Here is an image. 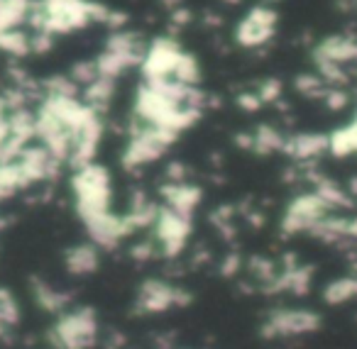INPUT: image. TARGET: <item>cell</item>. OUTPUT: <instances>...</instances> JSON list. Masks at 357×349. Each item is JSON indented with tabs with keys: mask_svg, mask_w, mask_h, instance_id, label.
Returning <instances> with one entry per match:
<instances>
[{
	"mask_svg": "<svg viewBox=\"0 0 357 349\" xmlns=\"http://www.w3.org/2000/svg\"><path fill=\"white\" fill-rule=\"evenodd\" d=\"M125 22L123 13L105 8L93 0H35L30 15L32 32L42 35H71L91 25H108L120 30Z\"/></svg>",
	"mask_w": 357,
	"mask_h": 349,
	"instance_id": "obj_1",
	"label": "cell"
},
{
	"mask_svg": "<svg viewBox=\"0 0 357 349\" xmlns=\"http://www.w3.org/2000/svg\"><path fill=\"white\" fill-rule=\"evenodd\" d=\"M71 196H74L76 215L84 225L108 215L110 203H113V183L110 173L100 164H86L76 169L71 176Z\"/></svg>",
	"mask_w": 357,
	"mask_h": 349,
	"instance_id": "obj_2",
	"label": "cell"
},
{
	"mask_svg": "<svg viewBox=\"0 0 357 349\" xmlns=\"http://www.w3.org/2000/svg\"><path fill=\"white\" fill-rule=\"evenodd\" d=\"M144 40L135 32L128 30H115L113 35L108 37L103 52L96 59V69H98V76L110 81H118L120 76L125 74L132 66H139L144 54Z\"/></svg>",
	"mask_w": 357,
	"mask_h": 349,
	"instance_id": "obj_3",
	"label": "cell"
},
{
	"mask_svg": "<svg viewBox=\"0 0 357 349\" xmlns=\"http://www.w3.org/2000/svg\"><path fill=\"white\" fill-rule=\"evenodd\" d=\"M98 318L93 308H74L59 315L50 329L54 349H91L98 342Z\"/></svg>",
	"mask_w": 357,
	"mask_h": 349,
	"instance_id": "obj_4",
	"label": "cell"
},
{
	"mask_svg": "<svg viewBox=\"0 0 357 349\" xmlns=\"http://www.w3.org/2000/svg\"><path fill=\"white\" fill-rule=\"evenodd\" d=\"M176 139H178V134L169 132V130L139 123V127H132V134H130L128 144H125V152L120 162H123V166L128 169V171L142 169V166H147V164L157 162L159 157H164V152H167Z\"/></svg>",
	"mask_w": 357,
	"mask_h": 349,
	"instance_id": "obj_5",
	"label": "cell"
},
{
	"mask_svg": "<svg viewBox=\"0 0 357 349\" xmlns=\"http://www.w3.org/2000/svg\"><path fill=\"white\" fill-rule=\"evenodd\" d=\"M186 49L172 37H157V40L147 42L142 61H139L142 81H174V74H176Z\"/></svg>",
	"mask_w": 357,
	"mask_h": 349,
	"instance_id": "obj_6",
	"label": "cell"
},
{
	"mask_svg": "<svg viewBox=\"0 0 357 349\" xmlns=\"http://www.w3.org/2000/svg\"><path fill=\"white\" fill-rule=\"evenodd\" d=\"M191 227H194L191 225V215L176 212L167 205L159 208L157 220H154V237H157L162 254L169 256V259L181 254L191 237Z\"/></svg>",
	"mask_w": 357,
	"mask_h": 349,
	"instance_id": "obj_7",
	"label": "cell"
},
{
	"mask_svg": "<svg viewBox=\"0 0 357 349\" xmlns=\"http://www.w3.org/2000/svg\"><path fill=\"white\" fill-rule=\"evenodd\" d=\"M277 10L267 3L250 8L243 15V20L235 25V42L245 49H255V47H264L277 32Z\"/></svg>",
	"mask_w": 357,
	"mask_h": 349,
	"instance_id": "obj_8",
	"label": "cell"
},
{
	"mask_svg": "<svg viewBox=\"0 0 357 349\" xmlns=\"http://www.w3.org/2000/svg\"><path fill=\"white\" fill-rule=\"evenodd\" d=\"M321 327V315L306 308H284L274 310L267 320H264L259 334L267 339H279V337H298V334L316 332Z\"/></svg>",
	"mask_w": 357,
	"mask_h": 349,
	"instance_id": "obj_9",
	"label": "cell"
},
{
	"mask_svg": "<svg viewBox=\"0 0 357 349\" xmlns=\"http://www.w3.org/2000/svg\"><path fill=\"white\" fill-rule=\"evenodd\" d=\"M331 215V208L316 196V193H301L287 205L282 217V232L284 235H301L311 232L321 220Z\"/></svg>",
	"mask_w": 357,
	"mask_h": 349,
	"instance_id": "obj_10",
	"label": "cell"
},
{
	"mask_svg": "<svg viewBox=\"0 0 357 349\" xmlns=\"http://www.w3.org/2000/svg\"><path fill=\"white\" fill-rule=\"evenodd\" d=\"M189 303H191L189 290L174 288L167 281H159V279L144 281L137 293V308L142 310V313H164V310L174 308V305L184 308V305H189Z\"/></svg>",
	"mask_w": 357,
	"mask_h": 349,
	"instance_id": "obj_11",
	"label": "cell"
},
{
	"mask_svg": "<svg viewBox=\"0 0 357 349\" xmlns=\"http://www.w3.org/2000/svg\"><path fill=\"white\" fill-rule=\"evenodd\" d=\"M313 61L318 69H323V66H340V69H347L352 64L357 66V40L345 35L326 37L313 47Z\"/></svg>",
	"mask_w": 357,
	"mask_h": 349,
	"instance_id": "obj_12",
	"label": "cell"
},
{
	"mask_svg": "<svg viewBox=\"0 0 357 349\" xmlns=\"http://www.w3.org/2000/svg\"><path fill=\"white\" fill-rule=\"evenodd\" d=\"M159 193H162L164 205L176 212H184V215H194V210L201 205V198H204V191L199 186L186 181H178V183L167 181L159 188Z\"/></svg>",
	"mask_w": 357,
	"mask_h": 349,
	"instance_id": "obj_13",
	"label": "cell"
},
{
	"mask_svg": "<svg viewBox=\"0 0 357 349\" xmlns=\"http://www.w3.org/2000/svg\"><path fill=\"white\" fill-rule=\"evenodd\" d=\"M328 147H331V137L328 134L301 132V134H294V137H287L284 152L291 159H296V162H313L321 154H326Z\"/></svg>",
	"mask_w": 357,
	"mask_h": 349,
	"instance_id": "obj_14",
	"label": "cell"
},
{
	"mask_svg": "<svg viewBox=\"0 0 357 349\" xmlns=\"http://www.w3.org/2000/svg\"><path fill=\"white\" fill-rule=\"evenodd\" d=\"M100 264V251L93 242L74 245L64 251V266L74 276H91Z\"/></svg>",
	"mask_w": 357,
	"mask_h": 349,
	"instance_id": "obj_15",
	"label": "cell"
},
{
	"mask_svg": "<svg viewBox=\"0 0 357 349\" xmlns=\"http://www.w3.org/2000/svg\"><path fill=\"white\" fill-rule=\"evenodd\" d=\"M32 298H35V303L40 305L42 310L56 313V315L66 313L71 303V295L66 293V290L52 288V286L42 279H32Z\"/></svg>",
	"mask_w": 357,
	"mask_h": 349,
	"instance_id": "obj_16",
	"label": "cell"
},
{
	"mask_svg": "<svg viewBox=\"0 0 357 349\" xmlns=\"http://www.w3.org/2000/svg\"><path fill=\"white\" fill-rule=\"evenodd\" d=\"M355 298H357V274L335 279L323 288V300H326L328 305H342Z\"/></svg>",
	"mask_w": 357,
	"mask_h": 349,
	"instance_id": "obj_17",
	"label": "cell"
},
{
	"mask_svg": "<svg viewBox=\"0 0 357 349\" xmlns=\"http://www.w3.org/2000/svg\"><path fill=\"white\" fill-rule=\"evenodd\" d=\"M284 144H287V137L272 125H259L252 132V152L257 154L284 152Z\"/></svg>",
	"mask_w": 357,
	"mask_h": 349,
	"instance_id": "obj_18",
	"label": "cell"
},
{
	"mask_svg": "<svg viewBox=\"0 0 357 349\" xmlns=\"http://www.w3.org/2000/svg\"><path fill=\"white\" fill-rule=\"evenodd\" d=\"M316 193L318 198H321L323 203H326L328 208H350L352 205V196L347 191H342L340 186H337L335 181H331V178H318L316 181Z\"/></svg>",
	"mask_w": 357,
	"mask_h": 349,
	"instance_id": "obj_19",
	"label": "cell"
},
{
	"mask_svg": "<svg viewBox=\"0 0 357 349\" xmlns=\"http://www.w3.org/2000/svg\"><path fill=\"white\" fill-rule=\"evenodd\" d=\"M0 49L10 56H27L32 54V35L25 30H8L0 32Z\"/></svg>",
	"mask_w": 357,
	"mask_h": 349,
	"instance_id": "obj_20",
	"label": "cell"
},
{
	"mask_svg": "<svg viewBox=\"0 0 357 349\" xmlns=\"http://www.w3.org/2000/svg\"><path fill=\"white\" fill-rule=\"evenodd\" d=\"M294 86H296L298 93L306 95V98H326L328 88H331V86L316 74H301L294 81Z\"/></svg>",
	"mask_w": 357,
	"mask_h": 349,
	"instance_id": "obj_21",
	"label": "cell"
},
{
	"mask_svg": "<svg viewBox=\"0 0 357 349\" xmlns=\"http://www.w3.org/2000/svg\"><path fill=\"white\" fill-rule=\"evenodd\" d=\"M20 323V305L8 288H0V325L15 327Z\"/></svg>",
	"mask_w": 357,
	"mask_h": 349,
	"instance_id": "obj_22",
	"label": "cell"
},
{
	"mask_svg": "<svg viewBox=\"0 0 357 349\" xmlns=\"http://www.w3.org/2000/svg\"><path fill=\"white\" fill-rule=\"evenodd\" d=\"M248 266H250V271H252V276L262 286H269L274 279H277V274H279L277 266H274V261L264 259V256H252Z\"/></svg>",
	"mask_w": 357,
	"mask_h": 349,
	"instance_id": "obj_23",
	"label": "cell"
},
{
	"mask_svg": "<svg viewBox=\"0 0 357 349\" xmlns=\"http://www.w3.org/2000/svg\"><path fill=\"white\" fill-rule=\"evenodd\" d=\"M255 93L259 95V100H262V103H274V100H279V95H282V81H277V79L262 81Z\"/></svg>",
	"mask_w": 357,
	"mask_h": 349,
	"instance_id": "obj_24",
	"label": "cell"
},
{
	"mask_svg": "<svg viewBox=\"0 0 357 349\" xmlns=\"http://www.w3.org/2000/svg\"><path fill=\"white\" fill-rule=\"evenodd\" d=\"M326 105L331 110H342L345 108L347 103H350V95L345 93V91L340 88V86H331V88H328V93H326Z\"/></svg>",
	"mask_w": 357,
	"mask_h": 349,
	"instance_id": "obj_25",
	"label": "cell"
},
{
	"mask_svg": "<svg viewBox=\"0 0 357 349\" xmlns=\"http://www.w3.org/2000/svg\"><path fill=\"white\" fill-rule=\"evenodd\" d=\"M238 105H240L243 110H248V113H255V110H259L264 103L259 100V95L252 91V93H240V95H238Z\"/></svg>",
	"mask_w": 357,
	"mask_h": 349,
	"instance_id": "obj_26",
	"label": "cell"
},
{
	"mask_svg": "<svg viewBox=\"0 0 357 349\" xmlns=\"http://www.w3.org/2000/svg\"><path fill=\"white\" fill-rule=\"evenodd\" d=\"M240 264H243V261H240V256L235 254V251H230V254L220 261V274H223V276H235L240 271Z\"/></svg>",
	"mask_w": 357,
	"mask_h": 349,
	"instance_id": "obj_27",
	"label": "cell"
},
{
	"mask_svg": "<svg viewBox=\"0 0 357 349\" xmlns=\"http://www.w3.org/2000/svg\"><path fill=\"white\" fill-rule=\"evenodd\" d=\"M154 256V245L152 242H142V245H135L132 247V259L137 261H147Z\"/></svg>",
	"mask_w": 357,
	"mask_h": 349,
	"instance_id": "obj_28",
	"label": "cell"
},
{
	"mask_svg": "<svg viewBox=\"0 0 357 349\" xmlns=\"http://www.w3.org/2000/svg\"><path fill=\"white\" fill-rule=\"evenodd\" d=\"M347 193L357 198V178H352V181H350V191H347Z\"/></svg>",
	"mask_w": 357,
	"mask_h": 349,
	"instance_id": "obj_29",
	"label": "cell"
},
{
	"mask_svg": "<svg viewBox=\"0 0 357 349\" xmlns=\"http://www.w3.org/2000/svg\"><path fill=\"white\" fill-rule=\"evenodd\" d=\"M6 225H8V222H6V217H0V232L6 230Z\"/></svg>",
	"mask_w": 357,
	"mask_h": 349,
	"instance_id": "obj_30",
	"label": "cell"
},
{
	"mask_svg": "<svg viewBox=\"0 0 357 349\" xmlns=\"http://www.w3.org/2000/svg\"><path fill=\"white\" fill-rule=\"evenodd\" d=\"M272 3H277V0H267V6H272Z\"/></svg>",
	"mask_w": 357,
	"mask_h": 349,
	"instance_id": "obj_31",
	"label": "cell"
}]
</instances>
